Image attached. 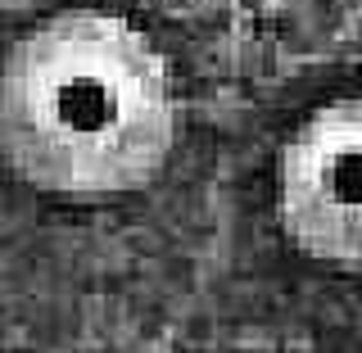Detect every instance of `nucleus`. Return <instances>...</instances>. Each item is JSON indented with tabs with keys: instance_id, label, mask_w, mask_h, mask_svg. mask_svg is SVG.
<instances>
[{
	"instance_id": "1",
	"label": "nucleus",
	"mask_w": 362,
	"mask_h": 353,
	"mask_svg": "<svg viewBox=\"0 0 362 353\" xmlns=\"http://www.w3.org/2000/svg\"><path fill=\"white\" fill-rule=\"evenodd\" d=\"M181 132L163 50L105 9L41 18L0 59V163L64 199L136 195Z\"/></svg>"
},
{
	"instance_id": "2",
	"label": "nucleus",
	"mask_w": 362,
	"mask_h": 353,
	"mask_svg": "<svg viewBox=\"0 0 362 353\" xmlns=\"http://www.w3.org/2000/svg\"><path fill=\"white\" fill-rule=\"evenodd\" d=\"M276 218L303 258L362 272V96L313 109L276 154Z\"/></svg>"
}]
</instances>
